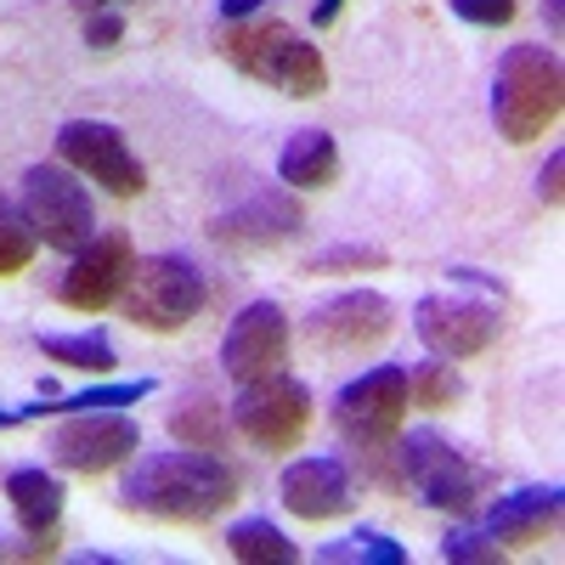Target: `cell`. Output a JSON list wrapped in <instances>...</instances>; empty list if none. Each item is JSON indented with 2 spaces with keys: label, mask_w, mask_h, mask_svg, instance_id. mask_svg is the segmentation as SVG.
Instances as JSON below:
<instances>
[{
  "label": "cell",
  "mask_w": 565,
  "mask_h": 565,
  "mask_svg": "<svg viewBox=\"0 0 565 565\" xmlns=\"http://www.w3.org/2000/svg\"><path fill=\"white\" fill-rule=\"evenodd\" d=\"M238 492V476L199 447L181 452H153L136 458V469L119 481V509L148 514V521H181V526H204L232 503Z\"/></svg>",
  "instance_id": "1"
},
{
  "label": "cell",
  "mask_w": 565,
  "mask_h": 565,
  "mask_svg": "<svg viewBox=\"0 0 565 565\" xmlns=\"http://www.w3.org/2000/svg\"><path fill=\"white\" fill-rule=\"evenodd\" d=\"M565 114V68L554 45H509L492 74V119L503 141H537Z\"/></svg>",
  "instance_id": "2"
},
{
  "label": "cell",
  "mask_w": 565,
  "mask_h": 565,
  "mask_svg": "<svg viewBox=\"0 0 565 565\" xmlns=\"http://www.w3.org/2000/svg\"><path fill=\"white\" fill-rule=\"evenodd\" d=\"M221 57L232 68H244L249 79L282 90V97H322L328 90V63L311 40H300L289 23H277V18H260V23H226L221 29Z\"/></svg>",
  "instance_id": "3"
},
{
  "label": "cell",
  "mask_w": 565,
  "mask_h": 565,
  "mask_svg": "<svg viewBox=\"0 0 565 565\" xmlns=\"http://www.w3.org/2000/svg\"><path fill=\"white\" fill-rule=\"evenodd\" d=\"M396 469H402V487H413V498L424 509H452V514H469L476 509V498L492 487V469L469 463L441 430H407L402 447L391 452Z\"/></svg>",
  "instance_id": "4"
},
{
  "label": "cell",
  "mask_w": 565,
  "mask_h": 565,
  "mask_svg": "<svg viewBox=\"0 0 565 565\" xmlns=\"http://www.w3.org/2000/svg\"><path fill=\"white\" fill-rule=\"evenodd\" d=\"M125 317L148 334H181L204 311V271L186 255H136L125 277Z\"/></svg>",
  "instance_id": "5"
},
{
  "label": "cell",
  "mask_w": 565,
  "mask_h": 565,
  "mask_svg": "<svg viewBox=\"0 0 565 565\" xmlns=\"http://www.w3.org/2000/svg\"><path fill=\"white\" fill-rule=\"evenodd\" d=\"M18 210L34 226V238L63 249V255H79L90 238H97V210H90V193H85L79 170H68V164H29Z\"/></svg>",
  "instance_id": "6"
},
{
  "label": "cell",
  "mask_w": 565,
  "mask_h": 565,
  "mask_svg": "<svg viewBox=\"0 0 565 565\" xmlns=\"http://www.w3.org/2000/svg\"><path fill=\"white\" fill-rule=\"evenodd\" d=\"M232 424H238V436H249L260 452H289L311 424V391L300 380H289V373H266L255 385H238Z\"/></svg>",
  "instance_id": "7"
},
{
  "label": "cell",
  "mask_w": 565,
  "mask_h": 565,
  "mask_svg": "<svg viewBox=\"0 0 565 565\" xmlns=\"http://www.w3.org/2000/svg\"><path fill=\"white\" fill-rule=\"evenodd\" d=\"M407 418V367H367L334 396V424L351 447H385Z\"/></svg>",
  "instance_id": "8"
},
{
  "label": "cell",
  "mask_w": 565,
  "mask_h": 565,
  "mask_svg": "<svg viewBox=\"0 0 565 565\" xmlns=\"http://www.w3.org/2000/svg\"><path fill=\"white\" fill-rule=\"evenodd\" d=\"M391 328H396V306H391L380 289H345V295H334V300L311 306L306 340H311V351H322V356H362V351L380 345Z\"/></svg>",
  "instance_id": "9"
},
{
  "label": "cell",
  "mask_w": 565,
  "mask_h": 565,
  "mask_svg": "<svg viewBox=\"0 0 565 565\" xmlns=\"http://www.w3.org/2000/svg\"><path fill=\"white\" fill-rule=\"evenodd\" d=\"M136 447H141L136 418H125V413H114V407L74 413V418H63L57 430H52V441H45L52 463L68 469V476H103V469L125 463Z\"/></svg>",
  "instance_id": "10"
},
{
  "label": "cell",
  "mask_w": 565,
  "mask_h": 565,
  "mask_svg": "<svg viewBox=\"0 0 565 565\" xmlns=\"http://www.w3.org/2000/svg\"><path fill=\"white\" fill-rule=\"evenodd\" d=\"M57 159L90 181H103L114 199H136L141 186H148V170H141V159L130 153V141L119 125L108 119H68L57 130Z\"/></svg>",
  "instance_id": "11"
},
{
  "label": "cell",
  "mask_w": 565,
  "mask_h": 565,
  "mask_svg": "<svg viewBox=\"0 0 565 565\" xmlns=\"http://www.w3.org/2000/svg\"><path fill=\"white\" fill-rule=\"evenodd\" d=\"M413 328L430 356L463 362V356H481L498 340V311L476 295H424L413 306Z\"/></svg>",
  "instance_id": "12"
},
{
  "label": "cell",
  "mask_w": 565,
  "mask_h": 565,
  "mask_svg": "<svg viewBox=\"0 0 565 565\" xmlns=\"http://www.w3.org/2000/svg\"><path fill=\"white\" fill-rule=\"evenodd\" d=\"M289 317H282L277 300H249L238 317H232L226 340H221V367L226 380L238 385H255L266 380V373H282V362H289Z\"/></svg>",
  "instance_id": "13"
},
{
  "label": "cell",
  "mask_w": 565,
  "mask_h": 565,
  "mask_svg": "<svg viewBox=\"0 0 565 565\" xmlns=\"http://www.w3.org/2000/svg\"><path fill=\"white\" fill-rule=\"evenodd\" d=\"M130 238L125 232H103V238H90L79 255H74V266L63 271V282H57V300L68 306V311H108L119 295H125V277H130Z\"/></svg>",
  "instance_id": "14"
},
{
  "label": "cell",
  "mask_w": 565,
  "mask_h": 565,
  "mask_svg": "<svg viewBox=\"0 0 565 565\" xmlns=\"http://www.w3.org/2000/svg\"><path fill=\"white\" fill-rule=\"evenodd\" d=\"M300 226H306L300 199L277 193V186H260L255 199L232 204V210H221L210 221V238L226 244V249H271V244H289Z\"/></svg>",
  "instance_id": "15"
},
{
  "label": "cell",
  "mask_w": 565,
  "mask_h": 565,
  "mask_svg": "<svg viewBox=\"0 0 565 565\" xmlns=\"http://www.w3.org/2000/svg\"><path fill=\"white\" fill-rule=\"evenodd\" d=\"M277 498L289 514H300V521H334V514L351 509V476H345L340 458H300V463L282 469Z\"/></svg>",
  "instance_id": "16"
},
{
  "label": "cell",
  "mask_w": 565,
  "mask_h": 565,
  "mask_svg": "<svg viewBox=\"0 0 565 565\" xmlns=\"http://www.w3.org/2000/svg\"><path fill=\"white\" fill-rule=\"evenodd\" d=\"M559 514H565V492L559 487H521L487 509V532L509 548H532V543H548L559 532Z\"/></svg>",
  "instance_id": "17"
},
{
  "label": "cell",
  "mask_w": 565,
  "mask_h": 565,
  "mask_svg": "<svg viewBox=\"0 0 565 565\" xmlns=\"http://www.w3.org/2000/svg\"><path fill=\"white\" fill-rule=\"evenodd\" d=\"M277 181H289L300 186V193H322V186H334L340 181V148H334V136L328 130H295L289 141H282V153H277Z\"/></svg>",
  "instance_id": "18"
},
{
  "label": "cell",
  "mask_w": 565,
  "mask_h": 565,
  "mask_svg": "<svg viewBox=\"0 0 565 565\" xmlns=\"http://www.w3.org/2000/svg\"><path fill=\"white\" fill-rule=\"evenodd\" d=\"M7 498H12V514H18V526L29 537L40 532H57V514H63V481L52 476V469H40V463H23L7 476Z\"/></svg>",
  "instance_id": "19"
},
{
  "label": "cell",
  "mask_w": 565,
  "mask_h": 565,
  "mask_svg": "<svg viewBox=\"0 0 565 565\" xmlns=\"http://www.w3.org/2000/svg\"><path fill=\"white\" fill-rule=\"evenodd\" d=\"M164 430L181 441V447H199V452H221L226 447V407L210 402V396H186L170 407Z\"/></svg>",
  "instance_id": "20"
},
{
  "label": "cell",
  "mask_w": 565,
  "mask_h": 565,
  "mask_svg": "<svg viewBox=\"0 0 565 565\" xmlns=\"http://www.w3.org/2000/svg\"><path fill=\"white\" fill-rule=\"evenodd\" d=\"M226 554L244 559V565H295L300 559V548L282 537L266 514H249V521L226 526Z\"/></svg>",
  "instance_id": "21"
},
{
  "label": "cell",
  "mask_w": 565,
  "mask_h": 565,
  "mask_svg": "<svg viewBox=\"0 0 565 565\" xmlns=\"http://www.w3.org/2000/svg\"><path fill=\"white\" fill-rule=\"evenodd\" d=\"M40 356L45 362H63V367H79V373H108L119 356H114V340L103 328H90V334H34Z\"/></svg>",
  "instance_id": "22"
},
{
  "label": "cell",
  "mask_w": 565,
  "mask_h": 565,
  "mask_svg": "<svg viewBox=\"0 0 565 565\" xmlns=\"http://www.w3.org/2000/svg\"><path fill=\"white\" fill-rule=\"evenodd\" d=\"M141 396H153V380H119V385H90L79 396H63V402H29L18 407V418H40V413H90V407H136Z\"/></svg>",
  "instance_id": "23"
},
{
  "label": "cell",
  "mask_w": 565,
  "mask_h": 565,
  "mask_svg": "<svg viewBox=\"0 0 565 565\" xmlns=\"http://www.w3.org/2000/svg\"><path fill=\"white\" fill-rule=\"evenodd\" d=\"M317 559L322 565H407V548L402 543H391L385 532H351V537H340V543H322L317 548Z\"/></svg>",
  "instance_id": "24"
},
{
  "label": "cell",
  "mask_w": 565,
  "mask_h": 565,
  "mask_svg": "<svg viewBox=\"0 0 565 565\" xmlns=\"http://www.w3.org/2000/svg\"><path fill=\"white\" fill-rule=\"evenodd\" d=\"M463 396V380L452 373V362H418L413 373H407V402L413 407H430V413H441V407H452Z\"/></svg>",
  "instance_id": "25"
},
{
  "label": "cell",
  "mask_w": 565,
  "mask_h": 565,
  "mask_svg": "<svg viewBox=\"0 0 565 565\" xmlns=\"http://www.w3.org/2000/svg\"><path fill=\"white\" fill-rule=\"evenodd\" d=\"M34 244H40V238H34V226L23 221V210L0 199V277L23 271V266L34 260Z\"/></svg>",
  "instance_id": "26"
},
{
  "label": "cell",
  "mask_w": 565,
  "mask_h": 565,
  "mask_svg": "<svg viewBox=\"0 0 565 565\" xmlns=\"http://www.w3.org/2000/svg\"><path fill=\"white\" fill-rule=\"evenodd\" d=\"M441 559L447 565H487V559H503V543L487 526H458L441 537Z\"/></svg>",
  "instance_id": "27"
},
{
  "label": "cell",
  "mask_w": 565,
  "mask_h": 565,
  "mask_svg": "<svg viewBox=\"0 0 565 565\" xmlns=\"http://www.w3.org/2000/svg\"><path fill=\"white\" fill-rule=\"evenodd\" d=\"M362 266H391V255L373 244H340V249H317L306 260V271H362Z\"/></svg>",
  "instance_id": "28"
},
{
  "label": "cell",
  "mask_w": 565,
  "mask_h": 565,
  "mask_svg": "<svg viewBox=\"0 0 565 565\" xmlns=\"http://www.w3.org/2000/svg\"><path fill=\"white\" fill-rule=\"evenodd\" d=\"M119 40H125V12L119 7L85 12V45H90V52H114Z\"/></svg>",
  "instance_id": "29"
},
{
  "label": "cell",
  "mask_w": 565,
  "mask_h": 565,
  "mask_svg": "<svg viewBox=\"0 0 565 565\" xmlns=\"http://www.w3.org/2000/svg\"><path fill=\"white\" fill-rule=\"evenodd\" d=\"M452 12L463 23H481V29H498L514 18V0H452Z\"/></svg>",
  "instance_id": "30"
},
{
  "label": "cell",
  "mask_w": 565,
  "mask_h": 565,
  "mask_svg": "<svg viewBox=\"0 0 565 565\" xmlns=\"http://www.w3.org/2000/svg\"><path fill=\"white\" fill-rule=\"evenodd\" d=\"M559 170H565V153H548V164H543V175H537V199L554 210L559 204Z\"/></svg>",
  "instance_id": "31"
},
{
  "label": "cell",
  "mask_w": 565,
  "mask_h": 565,
  "mask_svg": "<svg viewBox=\"0 0 565 565\" xmlns=\"http://www.w3.org/2000/svg\"><path fill=\"white\" fill-rule=\"evenodd\" d=\"M266 0H221V23H244L249 12H260Z\"/></svg>",
  "instance_id": "32"
},
{
  "label": "cell",
  "mask_w": 565,
  "mask_h": 565,
  "mask_svg": "<svg viewBox=\"0 0 565 565\" xmlns=\"http://www.w3.org/2000/svg\"><path fill=\"white\" fill-rule=\"evenodd\" d=\"M340 7H345V0H311V18H317V29L334 23V18H340Z\"/></svg>",
  "instance_id": "33"
},
{
  "label": "cell",
  "mask_w": 565,
  "mask_h": 565,
  "mask_svg": "<svg viewBox=\"0 0 565 565\" xmlns=\"http://www.w3.org/2000/svg\"><path fill=\"white\" fill-rule=\"evenodd\" d=\"M543 18H548V34L559 40L565 34V0H543Z\"/></svg>",
  "instance_id": "34"
},
{
  "label": "cell",
  "mask_w": 565,
  "mask_h": 565,
  "mask_svg": "<svg viewBox=\"0 0 565 565\" xmlns=\"http://www.w3.org/2000/svg\"><path fill=\"white\" fill-rule=\"evenodd\" d=\"M79 12H103V7H125V0H74Z\"/></svg>",
  "instance_id": "35"
},
{
  "label": "cell",
  "mask_w": 565,
  "mask_h": 565,
  "mask_svg": "<svg viewBox=\"0 0 565 565\" xmlns=\"http://www.w3.org/2000/svg\"><path fill=\"white\" fill-rule=\"evenodd\" d=\"M0 424H18V413H7V407H0Z\"/></svg>",
  "instance_id": "36"
},
{
  "label": "cell",
  "mask_w": 565,
  "mask_h": 565,
  "mask_svg": "<svg viewBox=\"0 0 565 565\" xmlns=\"http://www.w3.org/2000/svg\"><path fill=\"white\" fill-rule=\"evenodd\" d=\"M0 554H7V548H0Z\"/></svg>",
  "instance_id": "37"
}]
</instances>
